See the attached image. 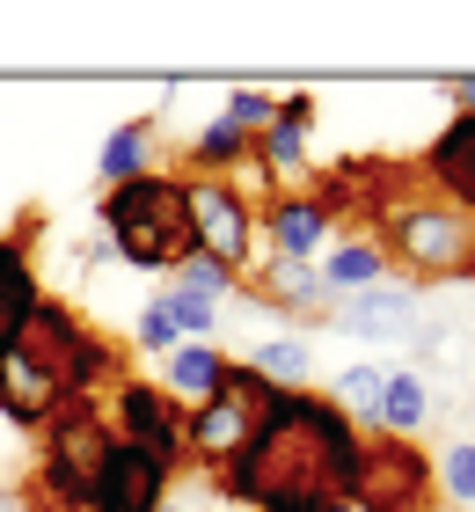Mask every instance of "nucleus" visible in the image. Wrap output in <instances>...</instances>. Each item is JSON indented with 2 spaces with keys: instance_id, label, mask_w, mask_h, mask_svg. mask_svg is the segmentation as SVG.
Wrapping results in <instances>:
<instances>
[{
  "instance_id": "f257e3e1",
  "label": "nucleus",
  "mask_w": 475,
  "mask_h": 512,
  "mask_svg": "<svg viewBox=\"0 0 475 512\" xmlns=\"http://www.w3.org/2000/svg\"><path fill=\"white\" fill-rule=\"evenodd\" d=\"M351 461H359V425L322 388H278L271 410L256 417V432L242 439V454L212 469V491L242 512L329 505L344 498Z\"/></svg>"
},
{
  "instance_id": "f03ea898",
  "label": "nucleus",
  "mask_w": 475,
  "mask_h": 512,
  "mask_svg": "<svg viewBox=\"0 0 475 512\" xmlns=\"http://www.w3.org/2000/svg\"><path fill=\"white\" fill-rule=\"evenodd\" d=\"M366 235L380 242L388 271L410 278L417 293H424V286H446V278H475V220L461 213V205L417 191V183L366 227Z\"/></svg>"
},
{
  "instance_id": "7ed1b4c3",
  "label": "nucleus",
  "mask_w": 475,
  "mask_h": 512,
  "mask_svg": "<svg viewBox=\"0 0 475 512\" xmlns=\"http://www.w3.org/2000/svg\"><path fill=\"white\" fill-rule=\"evenodd\" d=\"M103 235L117 249V264L132 271H176L190 249V213H183V176L154 169V176H132L103 191Z\"/></svg>"
},
{
  "instance_id": "20e7f679",
  "label": "nucleus",
  "mask_w": 475,
  "mask_h": 512,
  "mask_svg": "<svg viewBox=\"0 0 475 512\" xmlns=\"http://www.w3.org/2000/svg\"><path fill=\"white\" fill-rule=\"evenodd\" d=\"M344 505L351 512H439L432 454L417 439H395V432H359V461H351Z\"/></svg>"
},
{
  "instance_id": "39448f33",
  "label": "nucleus",
  "mask_w": 475,
  "mask_h": 512,
  "mask_svg": "<svg viewBox=\"0 0 475 512\" xmlns=\"http://www.w3.org/2000/svg\"><path fill=\"white\" fill-rule=\"evenodd\" d=\"M271 395H278V388L256 374L249 359H227L220 388H212L205 403L183 410V461H205V469L234 461V454H242V439L256 432V417L271 410Z\"/></svg>"
},
{
  "instance_id": "423d86ee",
  "label": "nucleus",
  "mask_w": 475,
  "mask_h": 512,
  "mask_svg": "<svg viewBox=\"0 0 475 512\" xmlns=\"http://www.w3.org/2000/svg\"><path fill=\"white\" fill-rule=\"evenodd\" d=\"M30 344L44 352V366L59 374L66 395H110L117 381H125V352L103 344V330H95L81 308L52 300V293H44V308H37V322H30Z\"/></svg>"
},
{
  "instance_id": "0eeeda50",
  "label": "nucleus",
  "mask_w": 475,
  "mask_h": 512,
  "mask_svg": "<svg viewBox=\"0 0 475 512\" xmlns=\"http://www.w3.org/2000/svg\"><path fill=\"white\" fill-rule=\"evenodd\" d=\"M183 213H190V242L212 264H227L234 278L256 264V198H242L227 176H183Z\"/></svg>"
},
{
  "instance_id": "6e6552de",
  "label": "nucleus",
  "mask_w": 475,
  "mask_h": 512,
  "mask_svg": "<svg viewBox=\"0 0 475 512\" xmlns=\"http://www.w3.org/2000/svg\"><path fill=\"white\" fill-rule=\"evenodd\" d=\"M103 417H110V439H125V447H139V454H161L169 469H183V403L161 381H139V374H125L110 388V403H103Z\"/></svg>"
},
{
  "instance_id": "1a4fd4ad",
  "label": "nucleus",
  "mask_w": 475,
  "mask_h": 512,
  "mask_svg": "<svg viewBox=\"0 0 475 512\" xmlns=\"http://www.w3.org/2000/svg\"><path fill=\"white\" fill-rule=\"evenodd\" d=\"M176 476L183 469H169L161 454H139L125 439H110L103 461H95V476H88V512H154Z\"/></svg>"
},
{
  "instance_id": "9d476101",
  "label": "nucleus",
  "mask_w": 475,
  "mask_h": 512,
  "mask_svg": "<svg viewBox=\"0 0 475 512\" xmlns=\"http://www.w3.org/2000/svg\"><path fill=\"white\" fill-rule=\"evenodd\" d=\"M37 213H22L8 235H0V352L30 344V322L44 308V278H37Z\"/></svg>"
},
{
  "instance_id": "9b49d317",
  "label": "nucleus",
  "mask_w": 475,
  "mask_h": 512,
  "mask_svg": "<svg viewBox=\"0 0 475 512\" xmlns=\"http://www.w3.org/2000/svg\"><path fill=\"white\" fill-rule=\"evenodd\" d=\"M322 322H337V330L359 337V344H402L424 322V293L410 286V278H380V286H366V293H344Z\"/></svg>"
},
{
  "instance_id": "f8f14e48",
  "label": "nucleus",
  "mask_w": 475,
  "mask_h": 512,
  "mask_svg": "<svg viewBox=\"0 0 475 512\" xmlns=\"http://www.w3.org/2000/svg\"><path fill=\"white\" fill-rule=\"evenodd\" d=\"M66 388L59 374L44 366L37 344H15V352H0V425H15L22 439H44V425L59 417Z\"/></svg>"
},
{
  "instance_id": "ddd939ff",
  "label": "nucleus",
  "mask_w": 475,
  "mask_h": 512,
  "mask_svg": "<svg viewBox=\"0 0 475 512\" xmlns=\"http://www.w3.org/2000/svg\"><path fill=\"white\" fill-rule=\"evenodd\" d=\"M337 235H344L337 213H329L322 198H307V191H271L264 205H256V242H271V256H300V264H315Z\"/></svg>"
},
{
  "instance_id": "4468645a",
  "label": "nucleus",
  "mask_w": 475,
  "mask_h": 512,
  "mask_svg": "<svg viewBox=\"0 0 475 512\" xmlns=\"http://www.w3.org/2000/svg\"><path fill=\"white\" fill-rule=\"evenodd\" d=\"M307 132H315V96H278V118L249 139V161L264 169L271 183H293V191H307V176H315V161H307Z\"/></svg>"
},
{
  "instance_id": "2eb2a0df",
  "label": "nucleus",
  "mask_w": 475,
  "mask_h": 512,
  "mask_svg": "<svg viewBox=\"0 0 475 512\" xmlns=\"http://www.w3.org/2000/svg\"><path fill=\"white\" fill-rule=\"evenodd\" d=\"M410 176H417V191L461 205V213L475 220V110H468V118H454L432 147L410 161Z\"/></svg>"
},
{
  "instance_id": "dca6fc26",
  "label": "nucleus",
  "mask_w": 475,
  "mask_h": 512,
  "mask_svg": "<svg viewBox=\"0 0 475 512\" xmlns=\"http://www.w3.org/2000/svg\"><path fill=\"white\" fill-rule=\"evenodd\" d=\"M256 300L278 315H300V322H322L329 315V286L315 264H300V256H264L256 264Z\"/></svg>"
},
{
  "instance_id": "f3484780",
  "label": "nucleus",
  "mask_w": 475,
  "mask_h": 512,
  "mask_svg": "<svg viewBox=\"0 0 475 512\" xmlns=\"http://www.w3.org/2000/svg\"><path fill=\"white\" fill-rule=\"evenodd\" d=\"M161 169V118L147 110V118H125L110 139H103V154H95V183L103 191H117V183H132V176H154Z\"/></svg>"
},
{
  "instance_id": "a211bd4d",
  "label": "nucleus",
  "mask_w": 475,
  "mask_h": 512,
  "mask_svg": "<svg viewBox=\"0 0 475 512\" xmlns=\"http://www.w3.org/2000/svg\"><path fill=\"white\" fill-rule=\"evenodd\" d=\"M315 271H322V286H329V308H337L344 293H366V286H380V278H395L373 235H337V242L315 256Z\"/></svg>"
},
{
  "instance_id": "6ab92c4d",
  "label": "nucleus",
  "mask_w": 475,
  "mask_h": 512,
  "mask_svg": "<svg viewBox=\"0 0 475 512\" xmlns=\"http://www.w3.org/2000/svg\"><path fill=\"white\" fill-rule=\"evenodd\" d=\"M424 417H432V381L417 366H395L380 381V410H373V432H395V439H417Z\"/></svg>"
},
{
  "instance_id": "aec40b11",
  "label": "nucleus",
  "mask_w": 475,
  "mask_h": 512,
  "mask_svg": "<svg viewBox=\"0 0 475 512\" xmlns=\"http://www.w3.org/2000/svg\"><path fill=\"white\" fill-rule=\"evenodd\" d=\"M220 374H227V352H220V344H176V352L161 359V388H169L183 410L205 403V395L220 388Z\"/></svg>"
},
{
  "instance_id": "412c9836",
  "label": "nucleus",
  "mask_w": 475,
  "mask_h": 512,
  "mask_svg": "<svg viewBox=\"0 0 475 512\" xmlns=\"http://www.w3.org/2000/svg\"><path fill=\"white\" fill-rule=\"evenodd\" d=\"M242 161H249V132L227 125L220 110H212V118L198 125V139L183 147V169H190V176H234Z\"/></svg>"
},
{
  "instance_id": "4be33fe9",
  "label": "nucleus",
  "mask_w": 475,
  "mask_h": 512,
  "mask_svg": "<svg viewBox=\"0 0 475 512\" xmlns=\"http://www.w3.org/2000/svg\"><path fill=\"white\" fill-rule=\"evenodd\" d=\"M249 366H256V374H264L271 388H307V381H315V352H307L300 337H271V344H256Z\"/></svg>"
},
{
  "instance_id": "5701e85b",
  "label": "nucleus",
  "mask_w": 475,
  "mask_h": 512,
  "mask_svg": "<svg viewBox=\"0 0 475 512\" xmlns=\"http://www.w3.org/2000/svg\"><path fill=\"white\" fill-rule=\"evenodd\" d=\"M380 381H388V366H344L337 388H329V403H337L359 432H373V410H380Z\"/></svg>"
},
{
  "instance_id": "b1692460",
  "label": "nucleus",
  "mask_w": 475,
  "mask_h": 512,
  "mask_svg": "<svg viewBox=\"0 0 475 512\" xmlns=\"http://www.w3.org/2000/svg\"><path fill=\"white\" fill-rule=\"evenodd\" d=\"M161 308L176 315L183 344H212V330H220V300H205V293H190V286H161Z\"/></svg>"
},
{
  "instance_id": "393cba45",
  "label": "nucleus",
  "mask_w": 475,
  "mask_h": 512,
  "mask_svg": "<svg viewBox=\"0 0 475 512\" xmlns=\"http://www.w3.org/2000/svg\"><path fill=\"white\" fill-rule=\"evenodd\" d=\"M432 483L446 505H475V439H454L446 454H432Z\"/></svg>"
},
{
  "instance_id": "a878e982",
  "label": "nucleus",
  "mask_w": 475,
  "mask_h": 512,
  "mask_svg": "<svg viewBox=\"0 0 475 512\" xmlns=\"http://www.w3.org/2000/svg\"><path fill=\"white\" fill-rule=\"evenodd\" d=\"M220 118H227V125H242V132L256 139V132H264V125L278 118V96H271V88H227Z\"/></svg>"
},
{
  "instance_id": "bb28decb",
  "label": "nucleus",
  "mask_w": 475,
  "mask_h": 512,
  "mask_svg": "<svg viewBox=\"0 0 475 512\" xmlns=\"http://www.w3.org/2000/svg\"><path fill=\"white\" fill-rule=\"evenodd\" d=\"M132 344H139V352H161V359H169L176 344H183V330H176V315L161 308V300H147V308H139V322H132Z\"/></svg>"
},
{
  "instance_id": "cd10ccee",
  "label": "nucleus",
  "mask_w": 475,
  "mask_h": 512,
  "mask_svg": "<svg viewBox=\"0 0 475 512\" xmlns=\"http://www.w3.org/2000/svg\"><path fill=\"white\" fill-rule=\"evenodd\" d=\"M176 286H190V293H205V300H227V286H234V271H227V264H212L205 249H190L183 264H176Z\"/></svg>"
},
{
  "instance_id": "c85d7f7f",
  "label": "nucleus",
  "mask_w": 475,
  "mask_h": 512,
  "mask_svg": "<svg viewBox=\"0 0 475 512\" xmlns=\"http://www.w3.org/2000/svg\"><path fill=\"white\" fill-rule=\"evenodd\" d=\"M95 264H117V249H110V235L95 227V235L81 242V271H95Z\"/></svg>"
},
{
  "instance_id": "c756f323",
  "label": "nucleus",
  "mask_w": 475,
  "mask_h": 512,
  "mask_svg": "<svg viewBox=\"0 0 475 512\" xmlns=\"http://www.w3.org/2000/svg\"><path fill=\"white\" fill-rule=\"evenodd\" d=\"M439 96H446V103H454V118H468V110H475V74H461V81H446V88H439Z\"/></svg>"
},
{
  "instance_id": "7c9ffc66",
  "label": "nucleus",
  "mask_w": 475,
  "mask_h": 512,
  "mask_svg": "<svg viewBox=\"0 0 475 512\" xmlns=\"http://www.w3.org/2000/svg\"><path fill=\"white\" fill-rule=\"evenodd\" d=\"M154 512H190V505H169V498H161V505H154Z\"/></svg>"
},
{
  "instance_id": "2f4dec72",
  "label": "nucleus",
  "mask_w": 475,
  "mask_h": 512,
  "mask_svg": "<svg viewBox=\"0 0 475 512\" xmlns=\"http://www.w3.org/2000/svg\"><path fill=\"white\" fill-rule=\"evenodd\" d=\"M322 512H351V505H344V498H329V505H322Z\"/></svg>"
},
{
  "instance_id": "473e14b6",
  "label": "nucleus",
  "mask_w": 475,
  "mask_h": 512,
  "mask_svg": "<svg viewBox=\"0 0 475 512\" xmlns=\"http://www.w3.org/2000/svg\"><path fill=\"white\" fill-rule=\"evenodd\" d=\"M0 512H15V498H0Z\"/></svg>"
}]
</instances>
